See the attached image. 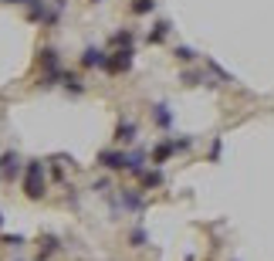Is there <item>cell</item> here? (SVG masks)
Wrapping results in <instances>:
<instances>
[{
	"label": "cell",
	"instance_id": "9",
	"mask_svg": "<svg viewBox=\"0 0 274 261\" xmlns=\"http://www.w3.org/2000/svg\"><path fill=\"white\" fill-rule=\"evenodd\" d=\"M156 122H159V125H170V112H166V105H156Z\"/></svg>",
	"mask_w": 274,
	"mask_h": 261
},
{
	"label": "cell",
	"instance_id": "2",
	"mask_svg": "<svg viewBox=\"0 0 274 261\" xmlns=\"http://www.w3.org/2000/svg\"><path fill=\"white\" fill-rule=\"evenodd\" d=\"M81 65H88V68H108V55H105L102 48H88L81 55Z\"/></svg>",
	"mask_w": 274,
	"mask_h": 261
},
{
	"label": "cell",
	"instance_id": "5",
	"mask_svg": "<svg viewBox=\"0 0 274 261\" xmlns=\"http://www.w3.org/2000/svg\"><path fill=\"white\" fill-rule=\"evenodd\" d=\"M0 166H4V177H17V173H21V159L14 156V153H7Z\"/></svg>",
	"mask_w": 274,
	"mask_h": 261
},
{
	"label": "cell",
	"instance_id": "11",
	"mask_svg": "<svg viewBox=\"0 0 274 261\" xmlns=\"http://www.w3.org/2000/svg\"><path fill=\"white\" fill-rule=\"evenodd\" d=\"M176 55H180L183 61H193V51H190V48H180V51H176Z\"/></svg>",
	"mask_w": 274,
	"mask_h": 261
},
{
	"label": "cell",
	"instance_id": "10",
	"mask_svg": "<svg viewBox=\"0 0 274 261\" xmlns=\"http://www.w3.org/2000/svg\"><path fill=\"white\" fill-rule=\"evenodd\" d=\"M159 180H162L159 173H142V183H146V187H156Z\"/></svg>",
	"mask_w": 274,
	"mask_h": 261
},
{
	"label": "cell",
	"instance_id": "8",
	"mask_svg": "<svg viewBox=\"0 0 274 261\" xmlns=\"http://www.w3.org/2000/svg\"><path fill=\"white\" fill-rule=\"evenodd\" d=\"M152 7H156L152 0H136V4H132V11H136V14H149Z\"/></svg>",
	"mask_w": 274,
	"mask_h": 261
},
{
	"label": "cell",
	"instance_id": "7",
	"mask_svg": "<svg viewBox=\"0 0 274 261\" xmlns=\"http://www.w3.org/2000/svg\"><path fill=\"white\" fill-rule=\"evenodd\" d=\"M132 133H136V125H132V122L119 125V143H132Z\"/></svg>",
	"mask_w": 274,
	"mask_h": 261
},
{
	"label": "cell",
	"instance_id": "3",
	"mask_svg": "<svg viewBox=\"0 0 274 261\" xmlns=\"http://www.w3.org/2000/svg\"><path fill=\"white\" fill-rule=\"evenodd\" d=\"M102 163L108 170H132V156L126 153H102Z\"/></svg>",
	"mask_w": 274,
	"mask_h": 261
},
{
	"label": "cell",
	"instance_id": "1",
	"mask_svg": "<svg viewBox=\"0 0 274 261\" xmlns=\"http://www.w3.org/2000/svg\"><path fill=\"white\" fill-rule=\"evenodd\" d=\"M24 193L37 200L41 193H44V166L41 163H27V180H24Z\"/></svg>",
	"mask_w": 274,
	"mask_h": 261
},
{
	"label": "cell",
	"instance_id": "13",
	"mask_svg": "<svg viewBox=\"0 0 274 261\" xmlns=\"http://www.w3.org/2000/svg\"><path fill=\"white\" fill-rule=\"evenodd\" d=\"M0 224H4V221H0Z\"/></svg>",
	"mask_w": 274,
	"mask_h": 261
},
{
	"label": "cell",
	"instance_id": "12",
	"mask_svg": "<svg viewBox=\"0 0 274 261\" xmlns=\"http://www.w3.org/2000/svg\"><path fill=\"white\" fill-rule=\"evenodd\" d=\"M115 41H119V45H129V41H132V34H129V31H122V34H115Z\"/></svg>",
	"mask_w": 274,
	"mask_h": 261
},
{
	"label": "cell",
	"instance_id": "6",
	"mask_svg": "<svg viewBox=\"0 0 274 261\" xmlns=\"http://www.w3.org/2000/svg\"><path fill=\"white\" fill-rule=\"evenodd\" d=\"M41 65H44V68H51V71L58 68V55L51 51V48H44V51H41Z\"/></svg>",
	"mask_w": 274,
	"mask_h": 261
},
{
	"label": "cell",
	"instance_id": "4",
	"mask_svg": "<svg viewBox=\"0 0 274 261\" xmlns=\"http://www.w3.org/2000/svg\"><path fill=\"white\" fill-rule=\"evenodd\" d=\"M129 65H132V51L126 48V51H119V55L108 61V71H112V75H119V71H126Z\"/></svg>",
	"mask_w": 274,
	"mask_h": 261
}]
</instances>
